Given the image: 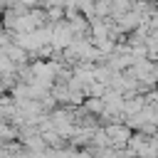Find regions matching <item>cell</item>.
Wrapping results in <instances>:
<instances>
[{
	"label": "cell",
	"instance_id": "1",
	"mask_svg": "<svg viewBox=\"0 0 158 158\" xmlns=\"http://www.w3.org/2000/svg\"><path fill=\"white\" fill-rule=\"evenodd\" d=\"M114 20L118 22V27H121L123 32H133V30H136V27H138V25L143 22V15H141L138 10H133V7H131L128 12H123V15L114 17Z\"/></svg>",
	"mask_w": 158,
	"mask_h": 158
},
{
	"label": "cell",
	"instance_id": "5",
	"mask_svg": "<svg viewBox=\"0 0 158 158\" xmlns=\"http://www.w3.org/2000/svg\"><path fill=\"white\" fill-rule=\"evenodd\" d=\"M153 2H158V0H153Z\"/></svg>",
	"mask_w": 158,
	"mask_h": 158
},
{
	"label": "cell",
	"instance_id": "3",
	"mask_svg": "<svg viewBox=\"0 0 158 158\" xmlns=\"http://www.w3.org/2000/svg\"><path fill=\"white\" fill-rule=\"evenodd\" d=\"M79 10L91 20V17H96V0H79Z\"/></svg>",
	"mask_w": 158,
	"mask_h": 158
},
{
	"label": "cell",
	"instance_id": "4",
	"mask_svg": "<svg viewBox=\"0 0 158 158\" xmlns=\"http://www.w3.org/2000/svg\"><path fill=\"white\" fill-rule=\"evenodd\" d=\"M151 27H153V30H156V32H158V12H156V15H153V17H151Z\"/></svg>",
	"mask_w": 158,
	"mask_h": 158
},
{
	"label": "cell",
	"instance_id": "2",
	"mask_svg": "<svg viewBox=\"0 0 158 158\" xmlns=\"http://www.w3.org/2000/svg\"><path fill=\"white\" fill-rule=\"evenodd\" d=\"M47 20H49V22L64 20V7H62V5H49V7H47Z\"/></svg>",
	"mask_w": 158,
	"mask_h": 158
}]
</instances>
